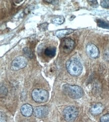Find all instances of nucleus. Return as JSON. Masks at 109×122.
I'll return each instance as SVG.
<instances>
[{"label": "nucleus", "instance_id": "obj_1", "mask_svg": "<svg viewBox=\"0 0 109 122\" xmlns=\"http://www.w3.org/2000/svg\"><path fill=\"white\" fill-rule=\"evenodd\" d=\"M66 67L67 72L73 76H79L82 72L83 67L80 61L76 58H71L67 61Z\"/></svg>", "mask_w": 109, "mask_h": 122}, {"label": "nucleus", "instance_id": "obj_2", "mask_svg": "<svg viewBox=\"0 0 109 122\" xmlns=\"http://www.w3.org/2000/svg\"><path fill=\"white\" fill-rule=\"evenodd\" d=\"M62 90L65 94L73 99H79L84 95V91L79 86L65 84L62 86Z\"/></svg>", "mask_w": 109, "mask_h": 122}, {"label": "nucleus", "instance_id": "obj_3", "mask_svg": "<svg viewBox=\"0 0 109 122\" xmlns=\"http://www.w3.org/2000/svg\"><path fill=\"white\" fill-rule=\"evenodd\" d=\"M63 114L67 122H74L79 115V111L75 106H68L64 109Z\"/></svg>", "mask_w": 109, "mask_h": 122}, {"label": "nucleus", "instance_id": "obj_4", "mask_svg": "<svg viewBox=\"0 0 109 122\" xmlns=\"http://www.w3.org/2000/svg\"><path fill=\"white\" fill-rule=\"evenodd\" d=\"M32 96L33 100L36 103H44L48 100L49 94L48 92L42 89H35L32 93Z\"/></svg>", "mask_w": 109, "mask_h": 122}, {"label": "nucleus", "instance_id": "obj_5", "mask_svg": "<svg viewBox=\"0 0 109 122\" xmlns=\"http://www.w3.org/2000/svg\"><path fill=\"white\" fill-rule=\"evenodd\" d=\"M75 47V42L70 38H63L61 40L60 50L61 52L68 54L70 53Z\"/></svg>", "mask_w": 109, "mask_h": 122}, {"label": "nucleus", "instance_id": "obj_6", "mask_svg": "<svg viewBox=\"0 0 109 122\" xmlns=\"http://www.w3.org/2000/svg\"><path fill=\"white\" fill-rule=\"evenodd\" d=\"M28 63L27 58L21 56L16 58L11 64V69L13 71H18L25 68Z\"/></svg>", "mask_w": 109, "mask_h": 122}, {"label": "nucleus", "instance_id": "obj_7", "mask_svg": "<svg viewBox=\"0 0 109 122\" xmlns=\"http://www.w3.org/2000/svg\"><path fill=\"white\" fill-rule=\"evenodd\" d=\"M49 113V108L45 106H38L36 107L33 111V115L35 117L42 119L44 118Z\"/></svg>", "mask_w": 109, "mask_h": 122}, {"label": "nucleus", "instance_id": "obj_8", "mask_svg": "<svg viewBox=\"0 0 109 122\" xmlns=\"http://www.w3.org/2000/svg\"><path fill=\"white\" fill-rule=\"evenodd\" d=\"M86 51L87 55L92 58H96L99 54V50L98 47L93 44H89L86 47Z\"/></svg>", "mask_w": 109, "mask_h": 122}, {"label": "nucleus", "instance_id": "obj_9", "mask_svg": "<svg viewBox=\"0 0 109 122\" xmlns=\"http://www.w3.org/2000/svg\"><path fill=\"white\" fill-rule=\"evenodd\" d=\"M33 109L32 106L28 104L23 105L21 108V112L22 114L26 117H30L33 114Z\"/></svg>", "mask_w": 109, "mask_h": 122}, {"label": "nucleus", "instance_id": "obj_10", "mask_svg": "<svg viewBox=\"0 0 109 122\" xmlns=\"http://www.w3.org/2000/svg\"><path fill=\"white\" fill-rule=\"evenodd\" d=\"M103 106L102 104L98 103L93 105L91 108L90 112L92 115H98L103 112Z\"/></svg>", "mask_w": 109, "mask_h": 122}, {"label": "nucleus", "instance_id": "obj_11", "mask_svg": "<svg viewBox=\"0 0 109 122\" xmlns=\"http://www.w3.org/2000/svg\"><path fill=\"white\" fill-rule=\"evenodd\" d=\"M74 30L71 29H64L58 30L55 33L56 36L58 38H63L66 35H69L74 32Z\"/></svg>", "mask_w": 109, "mask_h": 122}, {"label": "nucleus", "instance_id": "obj_12", "mask_svg": "<svg viewBox=\"0 0 109 122\" xmlns=\"http://www.w3.org/2000/svg\"><path fill=\"white\" fill-rule=\"evenodd\" d=\"M56 54V48L53 47H49L44 51V54L46 57L50 58L54 57Z\"/></svg>", "mask_w": 109, "mask_h": 122}, {"label": "nucleus", "instance_id": "obj_13", "mask_svg": "<svg viewBox=\"0 0 109 122\" xmlns=\"http://www.w3.org/2000/svg\"><path fill=\"white\" fill-rule=\"evenodd\" d=\"M97 24L98 27L105 29H109V22H107L102 20H98L97 21Z\"/></svg>", "mask_w": 109, "mask_h": 122}, {"label": "nucleus", "instance_id": "obj_14", "mask_svg": "<svg viewBox=\"0 0 109 122\" xmlns=\"http://www.w3.org/2000/svg\"><path fill=\"white\" fill-rule=\"evenodd\" d=\"M52 22L54 23L60 25V24H63V22H64V18L63 17L60 16V17L53 19L52 20Z\"/></svg>", "mask_w": 109, "mask_h": 122}, {"label": "nucleus", "instance_id": "obj_15", "mask_svg": "<svg viewBox=\"0 0 109 122\" xmlns=\"http://www.w3.org/2000/svg\"><path fill=\"white\" fill-rule=\"evenodd\" d=\"M100 122H109V114L103 115L100 119Z\"/></svg>", "mask_w": 109, "mask_h": 122}, {"label": "nucleus", "instance_id": "obj_16", "mask_svg": "<svg viewBox=\"0 0 109 122\" xmlns=\"http://www.w3.org/2000/svg\"><path fill=\"white\" fill-rule=\"evenodd\" d=\"M48 26V24L45 23L41 24L39 26V29L40 30H41V31H44V30H47Z\"/></svg>", "mask_w": 109, "mask_h": 122}, {"label": "nucleus", "instance_id": "obj_17", "mask_svg": "<svg viewBox=\"0 0 109 122\" xmlns=\"http://www.w3.org/2000/svg\"><path fill=\"white\" fill-rule=\"evenodd\" d=\"M101 6L104 8H109V0H105L102 1L101 2Z\"/></svg>", "mask_w": 109, "mask_h": 122}, {"label": "nucleus", "instance_id": "obj_18", "mask_svg": "<svg viewBox=\"0 0 109 122\" xmlns=\"http://www.w3.org/2000/svg\"><path fill=\"white\" fill-rule=\"evenodd\" d=\"M24 53L25 54V55H27L29 57H31V56L33 55V54L31 52V51L28 48H25L23 50Z\"/></svg>", "mask_w": 109, "mask_h": 122}, {"label": "nucleus", "instance_id": "obj_19", "mask_svg": "<svg viewBox=\"0 0 109 122\" xmlns=\"http://www.w3.org/2000/svg\"><path fill=\"white\" fill-rule=\"evenodd\" d=\"M1 119H0V121L1 122H7V116L4 113L1 112Z\"/></svg>", "mask_w": 109, "mask_h": 122}, {"label": "nucleus", "instance_id": "obj_20", "mask_svg": "<svg viewBox=\"0 0 109 122\" xmlns=\"http://www.w3.org/2000/svg\"><path fill=\"white\" fill-rule=\"evenodd\" d=\"M7 93V89L6 87H1V96H2V95H3V96H5L6 95Z\"/></svg>", "mask_w": 109, "mask_h": 122}, {"label": "nucleus", "instance_id": "obj_21", "mask_svg": "<svg viewBox=\"0 0 109 122\" xmlns=\"http://www.w3.org/2000/svg\"><path fill=\"white\" fill-rule=\"evenodd\" d=\"M91 5L93 7H97L98 6V2L97 1H89Z\"/></svg>", "mask_w": 109, "mask_h": 122}, {"label": "nucleus", "instance_id": "obj_22", "mask_svg": "<svg viewBox=\"0 0 109 122\" xmlns=\"http://www.w3.org/2000/svg\"><path fill=\"white\" fill-rule=\"evenodd\" d=\"M45 2H47L48 3H51V4H55V3H58V1H44Z\"/></svg>", "mask_w": 109, "mask_h": 122}]
</instances>
